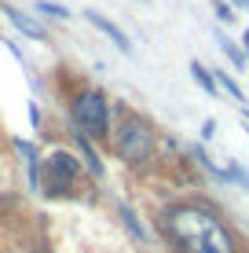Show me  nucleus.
I'll use <instances>...</instances> for the list:
<instances>
[{
	"mask_svg": "<svg viewBox=\"0 0 249 253\" xmlns=\"http://www.w3.org/2000/svg\"><path fill=\"white\" fill-rule=\"evenodd\" d=\"M165 228L183 246V253H235L227 228L202 206H176L169 209Z\"/></svg>",
	"mask_w": 249,
	"mask_h": 253,
	"instance_id": "nucleus-1",
	"label": "nucleus"
},
{
	"mask_svg": "<svg viewBox=\"0 0 249 253\" xmlns=\"http://www.w3.org/2000/svg\"><path fill=\"white\" fill-rule=\"evenodd\" d=\"M73 121L81 128L84 139H107L110 136V107L103 99V92H81L73 99Z\"/></svg>",
	"mask_w": 249,
	"mask_h": 253,
	"instance_id": "nucleus-2",
	"label": "nucleus"
},
{
	"mask_svg": "<svg viewBox=\"0 0 249 253\" xmlns=\"http://www.w3.org/2000/svg\"><path fill=\"white\" fill-rule=\"evenodd\" d=\"M114 143H117V154H121L128 165H140V162H147L154 154V132H150V125L143 118H132V114L117 125Z\"/></svg>",
	"mask_w": 249,
	"mask_h": 253,
	"instance_id": "nucleus-3",
	"label": "nucleus"
},
{
	"mask_svg": "<svg viewBox=\"0 0 249 253\" xmlns=\"http://www.w3.org/2000/svg\"><path fill=\"white\" fill-rule=\"evenodd\" d=\"M77 176V162L66 151H55L48 158V195H63Z\"/></svg>",
	"mask_w": 249,
	"mask_h": 253,
	"instance_id": "nucleus-4",
	"label": "nucleus"
},
{
	"mask_svg": "<svg viewBox=\"0 0 249 253\" xmlns=\"http://www.w3.org/2000/svg\"><path fill=\"white\" fill-rule=\"evenodd\" d=\"M84 19H88L92 26H96V30H103V33H107V37H110V41H114V44H117V48H121V51H132V44H128V37H125V33H121V30H117V26H114V22H110V19H103V15H99V11H84Z\"/></svg>",
	"mask_w": 249,
	"mask_h": 253,
	"instance_id": "nucleus-5",
	"label": "nucleus"
},
{
	"mask_svg": "<svg viewBox=\"0 0 249 253\" xmlns=\"http://www.w3.org/2000/svg\"><path fill=\"white\" fill-rule=\"evenodd\" d=\"M191 74H194V81H198V84H202V88L209 92V95H216V92H220V84H216V74H213V70H205L202 63H191Z\"/></svg>",
	"mask_w": 249,
	"mask_h": 253,
	"instance_id": "nucleus-6",
	"label": "nucleus"
},
{
	"mask_svg": "<svg viewBox=\"0 0 249 253\" xmlns=\"http://www.w3.org/2000/svg\"><path fill=\"white\" fill-rule=\"evenodd\" d=\"M7 15H11V22H15V26H19V30L26 33V37H33V41H44V37H48V33H44V30H40V26H37V22H30V19H26V15H22V11H7Z\"/></svg>",
	"mask_w": 249,
	"mask_h": 253,
	"instance_id": "nucleus-7",
	"label": "nucleus"
},
{
	"mask_svg": "<svg viewBox=\"0 0 249 253\" xmlns=\"http://www.w3.org/2000/svg\"><path fill=\"white\" fill-rule=\"evenodd\" d=\"M216 84H220V92H227V95H231V99H235V103H246V95H242V88H238V84L231 81L227 74H216Z\"/></svg>",
	"mask_w": 249,
	"mask_h": 253,
	"instance_id": "nucleus-8",
	"label": "nucleus"
},
{
	"mask_svg": "<svg viewBox=\"0 0 249 253\" xmlns=\"http://www.w3.org/2000/svg\"><path fill=\"white\" fill-rule=\"evenodd\" d=\"M37 11L51 15V19H66V15H70V11H66L63 4H48V0H40V4H37Z\"/></svg>",
	"mask_w": 249,
	"mask_h": 253,
	"instance_id": "nucleus-9",
	"label": "nucleus"
},
{
	"mask_svg": "<svg viewBox=\"0 0 249 253\" xmlns=\"http://www.w3.org/2000/svg\"><path fill=\"white\" fill-rule=\"evenodd\" d=\"M224 51H227V59H231L235 66H246V51L238 48V44H231V41H224Z\"/></svg>",
	"mask_w": 249,
	"mask_h": 253,
	"instance_id": "nucleus-10",
	"label": "nucleus"
},
{
	"mask_svg": "<svg viewBox=\"0 0 249 253\" xmlns=\"http://www.w3.org/2000/svg\"><path fill=\"white\" fill-rule=\"evenodd\" d=\"M213 11H216V19H220V22H231V19H235L231 4H224V0H216V4H213Z\"/></svg>",
	"mask_w": 249,
	"mask_h": 253,
	"instance_id": "nucleus-11",
	"label": "nucleus"
},
{
	"mask_svg": "<svg viewBox=\"0 0 249 253\" xmlns=\"http://www.w3.org/2000/svg\"><path fill=\"white\" fill-rule=\"evenodd\" d=\"M213 136H216V121H205L202 125V139H213Z\"/></svg>",
	"mask_w": 249,
	"mask_h": 253,
	"instance_id": "nucleus-12",
	"label": "nucleus"
},
{
	"mask_svg": "<svg viewBox=\"0 0 249 253\" xmlns=\"http://www.w3.org/2000/svg\"><path fill=\"white\" fill-rule=\"evenodd\" d=\"M242 44H246V59H249V30H246V37H242Z\"/></svg>",
	"mask_w": 249,
	"mask_h": 253,
	"instance_id": "nucleus-13",
	"label": "nucleus"
}]
</instances>
